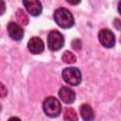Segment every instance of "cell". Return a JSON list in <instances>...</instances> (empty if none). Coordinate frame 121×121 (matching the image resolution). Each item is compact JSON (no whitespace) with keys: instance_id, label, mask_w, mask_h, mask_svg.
<instances>
[{"instance_id":"obj_9","label":"cell","mask_w":121,"mask_h":121,"mask_svg":"<svg viewBox=\"0 0 121 121\" xmlns=\"http://www.w3.org/2000/svg\"><path fill=\"white\" fill-rule=\"evenodd\" d=\"M59 95L60 97V99L67 103V104H70V103H73L76 99V94L75 92L68 88V87H61L59 91Z\"/></svg>"},{"instance_id":"obj_19","label":"cell","mask_w":121,"mask_h":121,"mask_svg":"<svg viewBox=\"0 0 121 121\" xmlns=\"http://www.w3.org/2000/svg\"><path fill=\"white\" fill-rule=\"evenodd\" d=\"M0 110H1V105H0Z\"/></svg>"},{"instance_id":"obj_14","label":"cell","mask_w":121,"mask_h":121,"mask_svg":"<svg viewBox=\"0 0 121 121\" xmlns=\"http://www.w3.org/2000/svg\"><path fill=\"white\" fill-rule=\"evenodd\" d=\"M72 47L75 49V50H79L81 48V42L78 40V39H76L72 42Z\"/></svg>"},{"instance_id":"obj_10","label":"cell","mask_w":121,"mask_h":121,"mask_svg":"<svg viewBox=\"0 0 121 121\" xmlns=\"http://www.w3.org/2000/svg\"><path fill=\"white\" fill-rule=\"evenodd\" d=\"M79 112L81 114V117L84 121H93L95 118V113L91 106L88 104H82L79 108Z\"/></svg>"},{"instance_id":"obj_6","label":"cell","mask_w":121,"mask_h":121,"mask_svg":"<svg viewBox=\"0 0 121 121\" xmlns=\"http://www.w3.org/2000/svg\"><path fill=\"white\" fill-rule=\"evenodd\" d=\"M8 33L12 40L20 41L24 36L23 28L15 22H9L8 24Z\"/></svg>"},{"instance_id":"obj_12","label":"cell","mask_w":121,"mask_h":121,"mask_svg":"<svg viewBox=\"0 0 121 121\" xmlns=\"http://www.w3.org/2000/svg\"><path fill=\"white\" fill-rule=\"evenodd\" d=\"M16 18L17 21L22 25V26H26L28 23V17L26 14V12L23 9H18L16 12Z\"/></svg>"},{"instance_id":"obj_8","label":"cell","mask_w":121,"mask_h":121,"mask_svg":"<svg viewBox=\"0 0 121 121\" xmlns=\"http://www.w3.org/2000/svg\"><path fill=\"white\" fill-rule=\"evenodd\" d=\"M23 5L26 10L33 16H38L42 12V4L40 1L31 0V1H23Z\"/></svg>"},{"instance_id":"obj_7","label":"cell","mask_w":121,"mask_h":121,"mask_svg":"<svg viewBox=\"0 0 121 121\" xmlns=\"http://www.w3.org/2000/svg\"><path fill=\"white\" fill-rule=\"evenodd\" d=\"M27 47L32 54H40L44 49V43L39 37H32L27 43Z\"/></svg>"},{"instance_id":"obj_5","label":"cell","mask_w":121,"mask_h":121,"mask_svg":"<svg viewBox=\"0 0 121 121\" xmlns=\"http://www.w3.org/2000/svg\"><path fill=\"white\" fill-rule=\"evenodd\" d=\"M98 40L100 43L107 48L112 47L115 43V38H114L113 33L110 29H106V28H103L99 31Z\"/></svg>"},{"instance_id":"obj_16","label":"cell","mask_w":121,"mask_h":121,"mask_svg":"<svg viewBox=\"0 0 121 121\" xmlns=\"http://www.w3.org/2000/svg\"><path fill=\"white\" fill-rule=\"evenodd\" d=\"M6 10V5H5V2L0 0V15H2Z\"/></svg>"},{"instance_id":"obj_15","label":"cell","mask_w":121,"mask_h":121,"mask_svg":"<svg viewBox=\"0 0 121 121\" xmlns=\"http://www.w3.org/2000/svg\"><path fill=\"white\" fill-rule=\"evenodd\" d=\"M8 95V89L6 86L0 82V97H5Z\"/></svg>"},{"instance_id":"obj_13","label":"cell","mask_w":121,"mask_h":121,"mask_svg":"<svg viewBox=\"0 0 121 121\" xmlns=\"http://www.w3.org/2000/svg\"><path fill=\"white\" fill-rule=\"evenodd\" d=\"M62 60H63L64 63L70 64V63H74V62L77 60V58H76V56H75L72 52H70V51H65V52L62 54Z\"/></svg>"},{"instance_id":"obj_3","label":"cell","mask_w":121,"mask_h":121,"mask_svg":"<svg viewBox=\"0 0 121 121\" xmlns=\"http://www.w3.org/2000/svg\"><path fill=\"white\" fill-rule=\"evenodd\" d=\"M62 78L64 81L72 86L78 85L81 81V73L78 68L68 67L62 71Z\"/></svg>"},{"instance_id":"obj_4","label":"cell","mask_w":121,"mask_h":121,"mask_svg":"<svg viewBox=\"0 0 121 121\" xmlns=\"http://www.w3.org/2000/svg\"><path fill=\"white\" fill-rule=\"evenodd\" d=\"M47 44L49 49L52 51L60 50L64 44V38L62 34L57 30L50 31L47 37Z\"/></svg>"},{"instance_id":"obj_17","label":"cell","mask_w":121,"mask_h":121,"mask_svg":"<svg viewBox=\"0 0 121 121\" xmlns=\"http://www.w3.org/2000/svg\"><path fill=\"white\" fill-rule=\"evenodd\" d=\"M119 24H120V20H119V19H115V20H114V25H115V26H116V28H117L118 30L120 29V27L118 26Z\"/></svg>"},{"instance_id":"obj_2","label":"cell","mask_w":121,"mask_h":121,"mask_svg":"<svg viewBox=\"0 0 121 121\" xmlns=\"http://www.w3.org/2000/svg\"><path fill=\"white\" fill-rule=\"evenodd\" d=\"M43 109L44 113L49 117H56L60 113L61 105L60 102L54 96H48L43 103Z\"/></svg>"},{"instance_id":"obj_1","label":"cell","mask_w":121,"mask_h":121,"mask_svg":"<svg viewBox=\"0 0 121 121\" xmlns=\"http://www.w3.org/2000/svg\"><path fill=\"white\" fill-rule=\"evenodd\" d=\"M54 20L62 28H69L74 26V17L65 8H59L54 12Z\"/></svg>"},{"instance_id":"obj_11","label":"cell","mask_w":121,"mask_h":121,"mask_svg":"<svg viewBox=\"0 0 121 121\" xmlns=\"http://www.w3.org/2000/svg\"><path fill=\"white\" fill-rule=\"evenodd\" d=\"M63 118L65 121H78V114L74 109L66 108L63 113Z\"/></svg>"},{"instance_id":"obj_18","label":"cell","mask_w":121,"mask_h":121,"mask_svg":"<svg viewBox=\"0 0 121 121\" xmlns=\"http://www.w3.org/2000/svg\"><path fill=\"white\" fill-rule=\"evenodd\" d=\"M8 121H21V120H20L18 117H10Z\"/></svg>"}]
</instances>
